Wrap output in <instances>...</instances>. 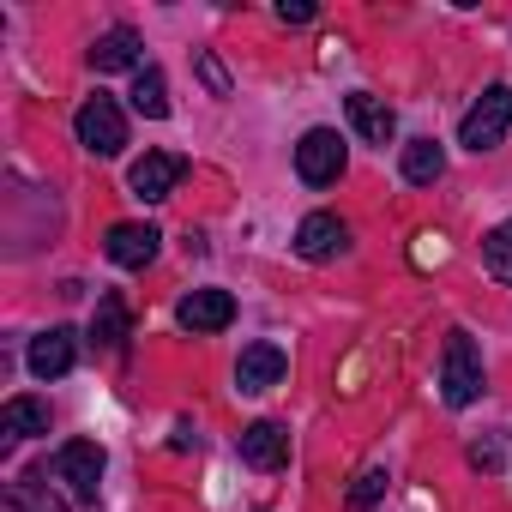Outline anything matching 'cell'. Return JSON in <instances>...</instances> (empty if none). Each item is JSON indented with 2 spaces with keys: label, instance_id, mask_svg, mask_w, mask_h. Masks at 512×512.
<instances>
[{
  "label": "cell",
  "instance_id": "cell-11",
  "mask_svg": "<svg viewBox=\"0 0 512 512\" xmlns=\"http://www.w3.org/2000/svg\"><path fill=\"white\" fill-rule=\"evenodd\" d=\"M241 458L253 470H284L290 464V434L278 422H253V428H241Z\"/></svg>",
  "mask_w": 512,
  "mask_h": 512
},
{
  "label": "cell",
  "instance_id": "cell-20",
  "mask_svg": "<svg viewBox=\"0 0 512 512\" xmlns=\"http://www.w3.org/2000/svg\"><path fill=\"white\" fill-rule=\"evenodd\" d=\"M482 266H488L500 284H512V223H500V229L482 235Z\"/></svg>",
  "mask_w": 512,
  "mask_h": 512
},
{
  "label": "cell",
  "instance_id": "cell-17",
  "mask_svg": "<svg viewBox=\"0 0 512 512\" xmlns=\"http://www.w3.org/2000/svg\"><path fill=\"white\" fill-rule=\"evenodd\" d=\"M0 512H67V506L49 494V482L19 476V482H7V500H0Z\"/></svg>",
  "mask_w": 512,
  "mask_h": 512
},
{
  "label": "cell",
  "instance_id": "cell-25",
  "mask_svg": "<svg viewBox=\"0 0 512 512\" xmlns=\"http://www.w3.org/2000/svg\"><path fill=\"white\" fill-rule=\"evenodd\" d=\"M278 19H284V25H308V19H314V7H308V0H284Z\"/></svg>",
  "mask_w": 512,
  "mask_h": 512
},
{
  "label": "cell",
  "instance_id": "cell-8",
  "mask_svg": "<svg viewBox=\"0 0 512 512\" xmlns=\"http://www.w3.org/2000/svg\"><path fill=\"white\" fill-rule=\"evenodd\" d=\"M157 241H163V235H157L151 223H115L109 241H103V253H109L115 266H127V272H145V266L157 260Z\"/></svg>",
  "mask_w": 512,
  "mask_h": 512
},
{
  "label": "cell",
  "instance_id": "cell-13",
  "mask_svg": "<svg viewBox=\"0 0 512 512\" xmlns=\"http://www.w3.org/2000/svg\"><path fill=\"white\" fill-rule=\"evenodd\" d=\"M344 115H350V127H356L368 145H380V151H386V145H392V133H398V115H392L380 97H368V91H356V97L344 103Z\"/></svg>",
  "mask_w": 512,
  "mask_h": 512
},
{
  "label": "cell",
  "instance_id": "cell-4",
  "mask_svg": "<svg viewBox=\"0 0 512 512\" xmlns=\"http://www.w3.org/2000/svg\"><path fill=\"white\" fill-rule=\"evenodd\" d=\"M296 175H302L308 187H332V181L344 175V139H338L332 127L302 133V145H296Z\"/></svg>",
  "mask_w": 512,
  "mask_h": 512
},
{
  "label": "cell",
  "instance_id": "cell-15",
  "mask_svg": "<svg viewBox=\"0 0 512 512\" xmlns=\"http://www.w3.org/2000/svg\"><path fill=\"white\" fill-rule=\"evenodd\" d=\"M91 67H97V73H121V67H139V31H127V25L103 31V37L91 43Z\"/></svg>",
  "mask_w": 512,
  "mask_h": 512
},
{
  "label": "cell",
  "instance_id": "cell-24",
  "mask_svg": "<svg viewBox=\"0 0 512 512\" xmlns=\"http://www.w3.org/2000/svg\"><path fill=\"white\" fill-rule=\"evenodd\" d=\"M416 241H422V247H416V260H422V266H440V260H446V247H440V235H416Z\"/></svg>",
  "mask_w": 512,
  "mask_h": 512
},
{
  "label": "cell",
  "instance_id": "cell-22",
  "mask_svg": "<svg viewBox=\"0 0 512 512\" xmlns=\"http://www.w3.org/2000/svg\"><path fill=\"white\" fill-rule=\"evenodd\" d=\"M199 79H205L211 97H229V73L217 67V55H199Z\"/></svg>",
  "mask_w": 512,
  "mask_h": 512
},
{
  "label": "cell",
  "instance_id": "cell-9",
  "mask_svg": "<svg viewBox=\"0 0 512 512\" xmlns=\"http://www.w3.org/2000/svg\"><path fill=\"white\" fill-rule=\"evenodd\" d=\"M175 320H181L187 332H223V326L235 320V296H229V290H187L181 308H175Z\"/></svg>",
  "mask_w": 512,
  "mask_h": 512
},
{
  "label": "cell",
  "instance_id": "cell-3",
  "mask_svg": "<svg viewBox=\"0 0 512 512\" xmlns=\"http://www.w3.org/2000/svg\"><path fill=\"white\" fill-rule=\"evenodd\" d=\"M73 127H79V145H85L91 157H121V145H127V115H121L115 97H103V91L79 109Z\"/></svg>",
  "mask_w": 512,
  "mask_h": 512
},
{
  "label": "cell",
  "instance_id": "cell-2",
  "mask_svg": "<svg viewBox=\"0 0 512 512\" xmlns=\"http://www.w3.org/2000/svg\"><path fill=\"white\" fill-rule=\"evenodd\" d=\"M506 127H512V85H494V91H482V97L470 103L458 139H464V151L482 157V151H494V145L506 139Z\"/></svg>",
  "mask_w": 512,
  "mask_h": 512
},
{
  "label": "cell",
  "instance_id": "cell-19",
  "mask_svg": "<svg viewBox=\"0 0 512 512\" xmlns=\"http://www.w3.org/2000/svg\"><path fill=\"white\" fill-rule=\"evenodd\" d=\"M133 109H139L145 121H163V115H169V85H163L157 67H139V79H133Z\"/></svg>",
  "mask_w": 512,
  "mask_h": 512
},
{
  "label": "cell",
  "instance_id": "cell-6",
  "mask_svg": "<svg viewBox=\"0 0 512 512\" xmlns=\"http://www.w3.org/2000/svg\"><path fill=\"white\" fill-rule=\"evenodd\" d=\"M181 175H187V157H181V151H145V157L133 163L127 187H133V199L157 205V199H169V193H175V181H181Z\"/></svg>",
  "mask_w": 512,
  "mask_h": 512
},
{
  "label": "cell",
  "instance_id": "cell-14",
  "mask_svg": "<svg viewBox=\"0 0 512 512\" xmlns=\"http://www.w3.org/2000/svg\"><path fill=\"white\" fill-rule=\"evenodd\" d=\"M31 434H49V404L43 398H7V410H0V440L19 446Z\"/></svg>",
  "mask_w": 512,
  "mask_h": 512
},
{
  "label": "cell",
  "instance_id": "cell-10",
  "mask_svg": "<svg viewBox=\"0 0 512 512\" xmlns=\"http://www.w3.org/2000/svg\"><path fill=\"white\" fill-rule=\"evenodd\" d=\"M25 362H31V374H37V380H61V374L79 362V338H73L67 326H49V332L31 344V356H25Z\"/></svg>",
  "mask_w": 512,
  "mask_h": 512
},
{
  "label": "cell",
  "instance_id": "cell-21",
  "mask_svg": "<svg viewBox=\"0 0 512 512\" xmlns=\"http://www.w3.org/2000/svg\"><path fill=\"white\" fill-rule=\"evenodd\" d=\"M380 494H386V470H380V464H374V470H362V476H356V482H350V494H344V500H350V506H356V512H362V506H374V500H380Z\"/></svg>",
  "mask_w": 512,
  "mask_h": 512
},
{
  "label": "cell",
  "instance_id": "cell-12",
  "mask_svg": "<svg viewBox=\"0 0 512 512\" xmlns=\"http://www.w3.org/2000/svg\"><path fill=\"white\" fill-rule=\"evenodd\" d=\"M344 241H350V229L332 211H314L296 229V253H302V260H332V253H344Z\"/></svg>",
  "mask_w": 512,
  "mask_h": 512
},
{
  "label": "cell",
  "instance_id": "cell-23",
  "mask_svg": "<svg viewBox=\"0 0 512 512\" xmlns=\"http://www.w3.org/2000/svg\"><path fill=\"white\" fill-rule=\"evenodd\" d=\"M470 464H476V470H500V446H494V440H476V446H470Z\"/></svg>",
  "mask_w": 512,
  "mask_h": 512
},
{
  "label": "cell",
  "instance_id": "cell-1",
  "mask_svg": "<svg viewBox=\"0 0 512 512\" xmlns=\"http://www.w3.org/2000/svg\"><path fill=\"white\" fill-rule=\"evenodd\" d=\"M476 392H482V356H476V338H470V332H452V338H446V356H440V398H446L452 410H464Z\"/></svg>",
  "mask_w": 512,
  "mask_h": 512
},
{
  "label": "cell",
  "instance_id": "cell-5",
  "mask_svg": "<svg viewBox=\"0 0 512 512\" xmlns=\"http://www.w3.org/2000/svg\"><path fill=\"white\" fill-rule=\"evenodd\" d=\"M55 476L73 488V500L97 506V488H103V446H97V440H67L61 458H55Z\"/></svg>",
  "mask_w": 512,
  "mask_h": 512
},
{
  "label": "cell",
  "instance_id": "cell-18",
  "mask_svg": "<svg viewBox=\"0 0 512 512\" xmlns=\"http://www.w3.org/2000/svg\"><path fill=\"white\" fill-rule=\"evenodd\" d=\"M440 175H446V151H440L434 139H410V145H404V181L428 187V181H440Z\"/></svg>",
  "mask_w": 512,
  "mask_h": 512
},
{
  "label": "cell",
  "instance_id": "cell-16",
  "mask_svg": "<svg viewBox=\"0 0 512 512\" xmlns=\"http://www.w3.org/2000/svg\"><path fill=\"white\" fill-rule=\"evenodd\" d=\"M91 338H97V350H109V356L127 350V302H121V296H103V302H97Z\"/></svg>",
  "mask_w": 512,
  "mask_h": 512
},
{
  "label": "cell",
  "instance_id": "cell-7",
  "mask_svg": "<svg viewBox=\"0 0 512 512\" xmlns=\"http://www.w3.org/2000/svg\"><path fill=\"white\" fill-rule=\"evenodd\" d=\"M284 350L278 344H247L241 350V362H235V392H247V398H260V392H272L278 380H284Z\"/></svg>",
  "mask_w": 512,
  "mask_h": 512
}]
</instances>
